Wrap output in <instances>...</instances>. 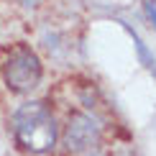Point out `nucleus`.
Returning <instances> with one entry per match:
<instances>
[{
  "instance_id": "f257e3e1",
  "label": "nucleus",
  "mask_w": 156,
  "mask_h": 156,
  "mask_svg": "<svg viewBox=\"0 0 156 156\" xmlns=\"http://www.w3.org/2000/svg\"><path fill=\"white\" fill-rule=\"evenodd\" d=\"M13 136L23 151L44 154L56 144V120L46 102L31 100L21 105L13 115Z\"/></svg>"
},
{
  "instance_id": "f03ea898",
  "label": "nucleus",
  "mask_w": 156,
  "mask_h": 156,
  "mask_svg": "<svg viewBox=\"0 0 156 156\" xmlns=\"http://www.w3.org/2000/svg\"><path fill=\"white\" fill-rule=\"evenodd\" d=\"M41 74H44L41 59H38V54L31 46L16 44L8 51V56L3 62V80L10 92L26 95L31 90H36L38 82H41Z\"/></svg>"
},
{
  "instance_id": "7ed1b4c3",
  "label": "nucleus",
  "mask_w": 156,
  "mask_h": 156,
  "mask_svg": "<svg viewBox=\"0 0 156 156\" xmlns=\"http://www.w3.org/2000/svg\"><path fill=\"white\" fill-rule=\"evenodd\" d=\"M64 146L69 154L82 156L90 154L100 146V128L95 126V120L84 113H74L67 123V131H64Z\"/></svg>"
},
{
  "instance_id": "20e7f679",
  "label": "nucleus",
  "mask_w": 156,
  "mask_h": 156,
  "mask_svg": "<svg viewBox=\"0 0 156 156\" xmlns=\"http://www.w3.org/2000/svg\"><path fill=\"white\" fill-rule=\"evenodd\" d=\"M126 28H128V26H126ZM128 31H131V28H128ZM131 36H133V44H136V49H138V56H141V62H144L146 67H148V69H151V72L156 74V59H154L151 54H148V49L144 46V41H141V38L136 36L133 31H131Z\"/></svg>"
},
{
  "instance_id": "39448f33",
  "label": "nucleus",
  "mask_w": 156,
  "mask_h": 156,
  "mask_svg": "<svg viewBox=\"0 0 156 156\" xmlns=\"http://www.w3.org/2000/svg\"><path fill=\"white\" fill-rule=\"evenodd\" d=\"M146 13H148V18H151L154 26H156V5H154V0H151V3H146Z\"/></svg>"
},
{
  "instance_id": "423d86ee",
  "label": "nucleus",
  "mask_w": 156,
  "mask_h": 156,
  "mask_svg": "<svg viewBox=\"0 0 156 156\" xmlns=\"http://www.w3.org/2000/svg\"><path fill=\"white\" fill-rule=\"evenodd\" d=\"M21 3L26 5V8H36V5H38V0H21Z\"/></svg>"
}]
</instances>
